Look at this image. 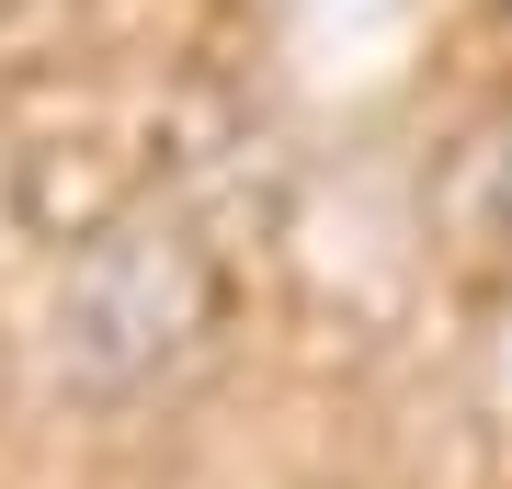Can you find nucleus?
<instances>
[{
	"instance_id": "f257e3e1",
	"label": "nucleus",
	"mask_w": 512,
	"mask_h": 489,
	"mask_svg": "<svg viewBox=\"0 0 512 489\" xmlns=\"http://www.w3.org/2000/svg\"><path fill=\"white\" fill-rule=\"evenodd\" d=\"M205 342H217V273L171 228H114L57 285V376L92 399H137L183 376Z\"/></svg>"
},
{
	"instance_id": "f03ea898",
	"label": "nucleus",
	"mask_w": 512,
	"mask_h": 489,
	"mask_svg": "<svg viewBox=\"0 0 512 489\" xmlns=\"http://www.w3.org/2000/svg\"><path fill=\"white\" fill-rule=\"evenodd\" d=\"M444 205H456V251L512 273V114H501V126H478V137L456 148V182H444Z\"/></svg>"
}]
</instances>
